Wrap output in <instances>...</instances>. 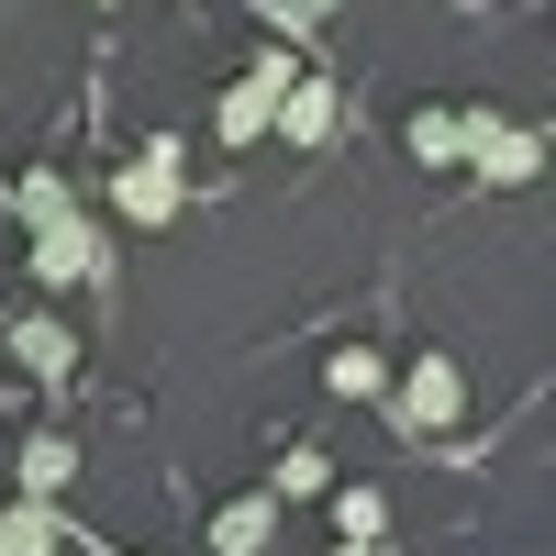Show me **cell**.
Here are the masks:
<instances>
[{
	"instance_id": "obj_6",
	"label": "cell",
	"mask_w": 556,
	"mask_h": 556,
	"mask_svg": "<svg viewBox=\"0 0 556 556\" xmlns=\"http://www.w3.org/2000/svg\"><path fill=\"white\" fill-rule=\"evenodd\" d=\"M334 123H345V101H334V78H290V89H278V123L267 134H290V146H334Z\"/></svg>"
},
{
	"instance_id": "obj_4",
	"label": "cell",
	"mask_w": 556,
	"mask_h": 556,
	"mask_svg": "<svg viewBox=\"0 0 556 556\" xmlns=\"http://www.w3.org/2000/svg\"><path fill=\"white\" fill-rule=\"evenodd\" d=\"M468 167L490 178V190H523V178L545 167V134H534V123H501V112H490V123H479V146H468Z\"/></svg>"
},
{
	"instance_id": "obj_1",
	"label": "cell",
	"mask_w": 556,
	"mask_h": 556,
	"mask_svg": "<svg viewBox=\"0 0 556 556\" xmlns=\"http://www.w3.org/2000/svg\"><path fill=\"white\" fill-rule=\"evenodd\" d=\"M379 401H390L401 434H456V424H468V379H456V356H412L401 390H379Z\"/></svg>"
},
{
	"instance_id": "obj_17",
	"label": "cell",
	"mask_w": 556,
	"mask_h": 556,
	"mask_svg": "<svg viewBox=\"0 0 556 556\" xmlns=\"http://www.w3.org/2000/svg\"><path fill=\"white\" fill-rule=\"evenodd\" d=\"M334 556H390V545H334Z\"/></svg>"
},
{
	"instance_id": "obj_2",
	"label": "cell",
	"mask_w": 556,
	"mask_h": 556,
	"mask_svg": "<svg viewBox=\"0 0 556 556\" xmlns=\"http://www.w3.org/2000/svg\"><path fill=\"white\" fill-rule=\"evenodd\" d=\"M178 190H190V156H178V134H156V146L123 156L112 212H123V223H178Z\"/></svg>"
},
{
	"instance_id": "obj_8",
	"label": "cell",
	"mask_w": 556,
	"mask_h": 556,
	"mask_svg": "<svg viewBox=\"0 0 556 556\" xmlns=\"http://www.w3.org/2000/svg\"><path fill=\"white\" fill-rule=\"evenodd\" d=\"M67 479H78V445L56 424H34L23 434V501H67Z\"/></svg>"
},
{
	"instance_id": "obj_11",
	"label": "cell",
	"mask_w": 556,
	"mask_h": 556,
	"mask_svg": "<svg viewBox=\"0 0 556 556\" xmlns=\"http://www.w3.org/2000/svg\"><path fill=\"white\" fill-rule=\"evenodd\" d=\"M56 545H67L56 501H12V513H0V556H56Z\"/></svg>"
},
{
	"instance_id": "obj_13",
	"label": "cell",
	"mask_w": 556,
	"mask_h": 556,
	"mask_svg": "<svg viewBox=\"0 0 556 556\" xmlns=\"http://www.w3.org/2000/svg\"><path fill=\"white\" fill-rule=\"evenodd\" d=\"M334 523H345V545H379V534H390V501L367 490V479H345V490H334Z\"/></svg>"
},
{
	"instance_id": "obj_12",
	"label": "cell",
	"mask_w": 556,
	"mask_h": 556,
	"mask_svg": "<svg viewBox=\"0 0 556 556\" xmlns=\"http://www.w3.org/2000/svg\"><path fill=\"white\" fill-rule=\"evenodd\" d=\"M323 390H334V401H379L390 390V356L379 345H334V356H323Z\"/></svg>"
},
{
	"instance_id": "obj_7",
	"label": "cell",
	"mask_w": 556,
	"mask_h": 556,
	"mask_svg": "<svg viewBox=\"0 0 556 556\" xmlns=\"http://www.w3.org/2000/svg\"><path fill=\"white\" fill-rule=\"evenodd\" d=\"M12 356H23V379H45V390H56L67 367H78V334H67L56 312H23V323H12Z\"/></svg>"
},
{
	"instance_id": "obj_3",
	"label": "cell",
	"mask_w": 556,
	"mask_h": 556,
	"mask_svg": "<svg viewBox=\"0 0 556 556\" xmlns=\"http://www.w3.org/2000/svg\"><path fill=\"white\" fill-rule=\"evenodd\" d=\"M101 267H112V245H101V223H89V212H67V223H45V235H34V290H89Z\"/></svg>"
},
{
	"instance_id": "obj_16",
	"label": "cell",
	"mask_w": 556,
	"mask_h": 556,
	"mask_svg": "<svg viewBox=\"0 0 556 556\" xmlns=\"http://www.w3.org/2000/svg\"><path fill=\"white\" fill-rule=\"evenodd\" d=\"M323 12H334V0H267V23H278V34H312Z\"/></svg>"
},
{
	"instance_id": "obj_15",
	"label": "cell",
	"mask_w": 556,
	"mask_h": 556,
	"mask_svg": "<svg viewBox=\"0 0 556 556\" xmlns=\"http://www.w3.org/2000/svg\"><path fill=\"white\" fill-rule=\"evenodd\" d=\"M323 490H334V468H323L312 445H290V456H278V479H267V501H323Z\"/></svg>"
},
{
	"instance_id": "obj_14",
	"label": "cell",
	"mask_w": 556,
	"mask_h": 556,
	"mask_svg": "<svg viewBox=\"0 0 556 556\" xmlns=\"http://www.w3.org/2000/svg\"><path fill=\"white\" fill-rule=\"evenodd\" d=\"M12 212L34 223V235H45V223H67V178H56V167H23V190H12Z\"/></svg>"
},
{
	"instance_id": "obj_9",
	"label": "cell",
	"mask_w": 556,
	"mask_h": 556,
	"mask_svg": "<svg viewBox=\"0 0 556 556\" xmlns=\"http://www.w3.org/2000/svg\"><path fill=\"white\" fill-rule=\"evenodd\" d=\"M267 534H278V501L267 490H245V501L212 513V556H267Z\"/></svg>"
},
{
	"instance_id": "obj_5",
	"label": "cell",
	"mask_w": 556,
	"mask_h": 556,
	"mask_svg": "<svg viewBox=\"0 0 556 556\" xmlns=\"http://www.w3.org/2000/svg\"><path fill=\"white\" fill-rule=\"evenodd\" d=\"M479 123L490 112H468V101H424V112H412V167H468Z\"/></svg>"
},
{
	"instance_id": "obj_10",
	"label": "cell",
	"mask_w": 556,
	"mask_h": 556,
	"mask_svg": "<svg viewBox=\"0 0 556 556\" xmlns=\"http://www.w3.org/2000/svg\"><path fill=\"white\" fill-rule=\"evenodd\" d=\"M267 123H278V89H256V78H235V89L212 101V134H223V146H256Z\"/></svg>"
}]
</instances>
